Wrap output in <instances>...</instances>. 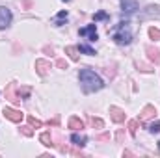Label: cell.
Listing matches in <instances>:
<instances>
[{
	"mask_svg": "<svg viewBox=\"0 0 160 158\" xmlns=\"http://www.w3.org/2000/svg\"><path fill=\"white\" fill-rule=\"evenodd\" d=\"M78 80H80V84H82L84 93H93V91H99V89L104 87L102 78L95 71H91V69H80Z\"/></svg>",
	"mask_w": 160,
	"mask_h": 158,
	"instance_id": "obj_1",
	"label": "cell"
},
{
	"mask_svg": "<svg viewBox=\"0 0 160 158\" xmlns=\"http://www.w3.org/2000/svg\"><path fill=\"white\" fill-rule=\"evenodd\" d=\"M30 93H32V89L30 87H21L19 84H15V82H11L8 87H6V99L8 101H11L13 104H19L22 99H28L30 97Z\"/></svg>",
	"mask_w": 160,
	"mask_h": 158,
	"instance_id": "obj_2",
	"label": "cell"
},
{
	"mask_svg": "<svg viewBox=\"0 0 160 158\" xmlns=\"http://www.w3.org/2000/svg\"><path fill=\"white\" fill-rule=\"evenodd\" d=\"M112 39L118 45H130L132 43V32H130V22L121 21L112 32Z\"/></svg>",
	"mask_w": 160,
	"mask_h": 158,
	"instance_id": "obj_3",
	"label": "cell"
},
{
	"mask_svg": "<svg viewBox=\"0 0 160 158\" xmlns=\"http://www.w3.org/2000/svg\"><path fill=\"white\" fill-rule=\"evenodd\" d=\"M2 114H4V117L9 119L11 123H21V121L24 119V114H22L21 110H17V108H11V106H4Z\"/></svg>",
	"mask_w": 160,
	"mask_h": 158,
	"instance_id": "obj_4",
	"label": "cell"
},
{
	"mask_svg": "<svg viewBox=\"0 0 160 158\" xmlns=\"http://www.w3.org/2000/svg\"><path fill=\"white\" fill-rule=\"evenodd\" d=\"M11 19H13L11 11L6 6H0V30H6L11 24Z\"/></svg>",
	"mask_w": 160,
	"mask_h": 158,
	"instance_id": "obj_5",
	"label": "cell"
},
{
	"mask_svg": "<svg viewBox=\"0 0 160 158\" xmlns=\"http://www.w3.org/2000/svg\"><path fill=\"white\" fill-rule=\"evenodd\" d=\"M82 37H88L89 41H97L99 39V34H97V26L95 24H88L86 28H80L78 32Z\"/></svg>",
	"mask_w": 160,
	"mask_h": 158,
	"instance_id": "obj_6",
	"label": "cell"
},
{
	"mask_svg": "<svg viewBox=\"0 0 160 158\" xmlns=\"http://www.w3.org/2000/svg\"><path fill=\"white\" fill-rule=\"evenodd\" d=\"M157 116V108L153 106V104H147V106H143L142 108V112H140V123H145V121H149V119H153Z\"/></svg>",
	"mask_w": 160,
	"mask_h": 158,
	"instance_id": "obj_7",
	"label": "cell"
},
{
	"mask_svg": "<svg viewBox=\"0 0 160 158\" xmlns=\"http://www.w3.org/2000/svg\"><path fill=\"white\" fill-rule=\"evenodd\" d=\"M121 9L127 15H132L138 11V2L136 0H121Z\"/></svg>",
	"mask_w": 160,
	"mask_h": 158,
	"instance_id": "obj_8",
	"label": "cell"
},
{
	"mask_svg": "<svg viewBox=\"0 0 160 158\" xmlns=\"http://www.w3.org/2000/svg\"><path fill=\"white\" fill-rule=\"evenodd\" d=\"M50 67H52V63L47 62V60H38V62H36V73H38L39 77H47Z\"/></svg>",
	"mask_w": 160,
	"mask_h": 158,
	"instance_id": "obj_9",
	"label": "cell"
},
{
	"mask_svg": "<svg viewBox=\"0 0 160 158\" xmlns=\"http://www.w3.org/2000/svg\"><path fill=\"white\" fill-rule=\"evenodd\" d=\"M110 117L114 123H123L125 121V110H121L119 106H110Z\"/></svg>",
	"mask_w": 160,
	"mask_h": 158,
	"instance_id": "obj_10",
	"label": "cell"
},
{
	"mask_svg": "<svg viewBox=\"0 0 160 158\" xmlns=\"http://www.w3.org/2000/svg\"><path fill=\"white\" fill-rule=\"evenodd\" d=\"M145 52H147V58L149 62H153L155 65H160V50L155 47H145Z\"/></svg>",
	"mask_w": 160,
	"mask_h": 158,
	"instance_id": "obj_11",
	"label": "cell"
},
{
	"mask_svg": "<svg viewBox=\"0 0 160 158\" xmlns=\"http://www.w3.org/2000/svg\"><path fill=\"white\" fill-rule=\"evenodd\" d=\"M67 22V11H60L54 19H52V24L54 26H63Z\"/></svg>",
	"mask_w": 160,
	"mask_h": 158,
	"instance_id": "obj_12",
	"label": "cell"
},
{
	"mask_svg": "<svg viewBox=\"0 0 160 158\" xmlns=\"http://www.w3.org/2000/svg\"><path fill=\"white\" fill-rule=\"evenodd\" d=\"M69 128H73V130H80V128H84V121L77 116H73V117H69Z\"/></svg>",
	"mask_w": 160,
	"mask_h": 158,
	"instance_id": "obj_13",
	"label": "cell"
},
{
	"mask_svg": "<svg viewBox=\"0 0 160 158\" xmlns=\"http://www.w3.org/2000/svg\"><path fill=\"white\" fill-rule=\"evenodd\" d=\"M71 141H73V145H77V147H84V145H86V136H84V134H73V136H71Z\"/></svg>",
	"mask_w": 160,
	"mask_h": 158,
	"instance_id": "obj_14",
	"label": "cell"
},
{
	"mask_svg": "<svg viewBox=\"0 0 160 158\" xmlns=\"http://www.w3.org/2000/svg\"><path fill=\"white\" fill-rule=\"evenodd\" d=\"M65 54L71 58V62H78V48L77 47H65Z\"/></svg>",
	"mask_w": 160,
	"mask_h": 158,
	"instance_id": "obj_15",
	"label": "cell"
},
{
	"mask_svg": "<svg viewBox=\"0 0 160 158\" xmlns=\"http://www.w3.org/2000/svg\"><path fill=\"white\" fill-rule=\"evenodd\" d=\"M39 141L45 145V147H52L54 143H52V136H50V132H43L39 136Z\"/></svg>",
	"mask_w": 160,
	"mask_h": 158,
	"instance_id": "obj_16",
	"label": "cell"
},
{
	"mask_svg": "<svg viewBox=\"0 0 160 158\" xmlns=\"http://www.w3.org/2000/svg\"><path fill=\"white\" fill-rule=\"evenodd\" d=\"M138 123H140L138 119H130V121H128V134H130L132 138H134L136 132H138Z\"/></svg>",
	"mask_w": 160,
	"mask_h": 158,
	"instance_id": "obj_17",
	"label": "cell"
},
{
	"mask_svg": "<svg viewBox=\"0 0 160 158\" xmlns=\"http://www.w3.org/2000/svg\"><path fill=\"white\" fill-rule=\"evenodd\" d=\"M89 125L93 126V128H102L104 126V121L99 117H93V116H89Z\"/></svg>",
	"mask_w": 160,
	"mask_h": 158,
	"instance_id": "obj_18",
	"label": "cell"
},
{
	"mask_svg": "<svg viewBox=\"0 0 160 158\" xmlns=\"http://www.w3.org/2000/svg\"><path fill=\"white\" fill-rule=\"evenodd\" d=\"M77 48H78V52H84V54H88V56H93V54H95V50H93L89 45H80Z\"/></svg>",
	"mask_w": 160,
	"mask_h": 158,
	"instance_id": "obj_19",
	"label": "cell"
},
{
	"mask_svg": "<svg viewBox=\"0 0 160 158\" xmlns=\"http://www.w3.org/2000/svg\"><path fill=\"white\" fill-rule=\"evenodd\" d=\"M149 37L153 41H160V30L155 28V26H151V28H149Z\"/></svg>",
	"mask_w": 160,
	"mask_h": 158,
	"instance_id": "obj_20",
	"label": "cell"
},
{
	"mask_svg": "<svg viewBox=\"0 0 160 158\" xmlns=\"http://www.w3.org/2000/svg\"><path fill=\"white\" fill-rule=\"evenodd\" d=\"M26 119H28V123H30L32 126H36V128H41V126H43V121L36 119L34 116H26Z\"/></svg>",
	"mask_w": 160,
	"mask_h": 158,
	"instance_id": "obj_21",
	"label": "cell"
},
{
	"mask_svg": "<svg viewBox=\"0 0 160 158\" xmlns=\"http://www.w3.org/2000/svg\"><path fill=\"white\" fill-rule=\"evenodd\" d=\"M110 17H108V13H104V11H99V13H95L93 15V22H97V21H108Z\"/></svg>",
	"mask_w": 160,
	"mask_h": 158,
	"instance_id": "obj_22",
	"label": "cell"
},
{
	"mask_svg": "<svg viewBox=\"0 0 160 158\" xmlns=\"http://www.w3.org/2000/svg\"><path fill=\"white\" fill-rule=\"evenodd\" d=\"M21 132L26 136V138H32L34 136V130H32V125H26V126H21Z\"/></svg>",
	"mask_w": 160,
	"mask_h": 158,
	"instance_id": "obj_23",
	"label": "cell"
},
{
	"mask_svg": "<svg viewBox=\"0 0 160 158\" xmlns=\"http://www.w3.org/2000/svg\"><path fill=\"white\" fill-rule=\"evenodd\" d=\"M147 130H149L151 134H158V132H160V121H157V123H151V125L147 126Z\"/></svg>",
	"mask_w": 160,
	"mask_h": 158,
	"instance_id": "obj_24",
	"label": "cell"
},
{
	"mask_svg": "<svg viewBox=\"0 0 160 158\" xmlns=\"http://www.w3.org/2000/svg\"><path fill=\"white\" fill-rule=\"evenodd\" d=\"M56 67H58V69H67V62H65L63 58H58V60H56Z\"/></svg>",
	"mask_w": 160,
	"mask_h": 158,
	"instance_id": "obj_25",
	"label": "cell"
},
{
	"mask_svg": "<svg viewBox=\"0 0 160 158\" xmlns=\"http://www.w3.org/2000/svg\"><path fill=\"white\" fill-rule=\"evenodd\" d=\"M62 151H63V153H69V155H75V156H82V153H80V151L69 149V147H62Z\"/></svg>",
	"mask_w": 160,
	"mask_h": 158,
	"instance_id": "obj_26",
	"label": "cell"
},
{
	"mask_svg": "<svg viewBox=\"0 0 160 158\" xmlns=\"http://www.w3.org/2000/svg\"><path fill=\"white\" fill-rule=\"evenodd\" d=\"M95 140L97 141H106V140H110V134H106V132L104 134H99V136H95Z\"/></svg>",
	"mask_w": 160,
	"mask_h": 158,
	"instance_id": "obj_27",
	"label": "cell"
},
{
	"mask_svg": "<svg viewBox=\"0 0 160 158\" xmlns=\"http://www.w3.org/2000/svg\"><path fill=\"white\" fill-rule=\"evenodd\" d=\"M140 67V71H143V73H149V71H153V69H149L147 65H138Z\"/></svg>",
	"mask_w": 160,
	"mask_h": 158,
	"instance_id": "obj_28",
	"label": "cell"
},
{
	"mask_svg": "<svg viewBox=\"0 0 160 158\" xmlns=\"http://www.w3.org/2000/svg\"><path fill=\"white\" fill-rule=\"evenodd\" d=\"M63 2H69V0H63Z\"/></svg>",
	"mask_w": 160,
	"mask_h": 158,
	"instance_id": "obj_29",
	"label": "cell"
},
{
	"mask_svg": "<svg viewBox=\"0 0 160 158\" xmlns=\"http://www.w3.org/2000/svg\"><path fill=\"white\" fill-rule=\"evenodd\" d=\"M158 147H160V143H158Z\"/></svg>",
	"mask_w": 160,
	"mask_h": 158,
	"instance_id": "obj_30",
	"label": "cell"
}]
</instances>
